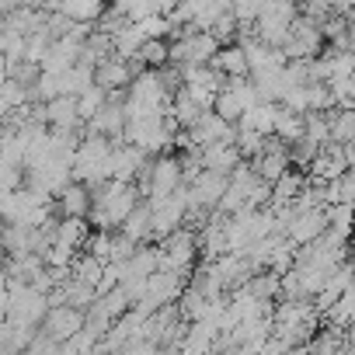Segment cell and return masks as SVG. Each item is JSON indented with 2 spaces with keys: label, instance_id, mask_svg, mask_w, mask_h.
Masks as SVG:
<instances>
[{
  "label": "cell",
  "instance_id": "277c9868",
  "mask_svg": "<svg viewBox=\"0 0 355 355\" xmlns=\"http://www.w3.org/2000/svg\"><path fill=\"white\" fill-rule=\"evenodd\" d=\"M122 125H125V112H122V105H115V101H105V105L84 122L87 132H98V136H108V139H122Z\"/></svg>",
  "mask_w": 355,
  "mask_h": 355
},
{
  "label": "cell",
  "instance_id": "ffe728a7",
  "mask_svg": "<svg viewBox=\"0 0 355 355\" xmlns=\"http://www.w3.org/2000/svg\"><path fill=\"white\" fill-rule=\"evenodd\" d=\"M296 4H300V0H296Z\"/></svg>",
  "mask_w": 355,
  "mask_h": 355
},
{
  "label": "cell",
  "instance_id": "4fadbf2b",
  "mask_svg": "<svg viewBox=\"0 0 355 355\" xmlns=\"http://www.w3.org/2000/svg\"><path fill=\"white\" fill-rule=\"evenodd\" d=\"M272 136L282 139V143H296L303 136V115L286 108V105H275V122H272Z\"/></svg>",
  "mask_w": 355,
  "mask_h": 355
},
{
  "label": "cell",
  "instance_id": "3957f363",
  "mask_svg": "<svg viewBox=\"0 0 355 355\" xmlns=\"http://www.w3.org/2000/svg\"><path fill=\"white\" fill-rule=\"evenodd\" d=\"M324 227H327V213H324V206H313V209H296L282 237H286L289 244H306V241H313Z\"/></svg>",
  "mask_w": 355,
  "mask_h": 355
},
{
  "label": "cell",
  "instance_id": "9c48e42d",
  "mask_svg": "<svg viewBox=\"0 0 355 355\" xmlns=\"http://www.w3.org/2000/svg\"><path fill=\"white\" fill-rule=\"evenodd\" d=\"M56 206H60V213H67V216H87V209H91V192H87V185L70 178V182L56 192Z\"/></svg>",
  "mask_w": 355,
  "mask_h": 355
},
{
  "label": "cell",
  "instance_id": "ac0fdd59",
  "mask_svg": "<svg viewBox=\"0 0 355 355\" xmlns=\"http://www.w3.org/2000/svg\"><path fill=\"white\" fill-rule=\"evenodd\" d=\"M136 25H139V32H143L146 39H167V35H171V21H167L160 11H153V15L139 18Z\"/></svg>",
  "mask_w": 355,
  "mask_h": 355
},
{
  "label": "cell",
  "instance_id": "7c38bea8",
  "mask_svg": "<svg viewBox=\"0 0 355 355\" xmlns=\"http://www.w3.org/2000/svg\"><path fill=\"white\" fill-rule=\"evenodd\" d=\"M115 230H122V234H125V237H132L136 244L150 241V202H146V199H139V202L125 213V220H122Z\"/></svg>",
  "mask_w": 355,
  "mask_h": 355
},
{
  "label": "cell",
  "instance_id": "6da1fadb",
  "mask_svg": "<svg viewBox=\"0 0 355 355\" xmlns=\"http://www.w3.org/2000/svg\"><path fill=\"white\" fill-rule=\"evenodd\" d=\"M80 324H84V310H77V306H70V303H49V310H46L42 320H39V327H42L46 334H53L56 341H67L70 334H77Z\"/></svg>",
  "mask_w": 355,
  "mask_h": 355
},
{
  "label": "cell",
  "instance_id": "ba28073f",
  "mask_svg": "<svg viewBox=\"0 0 355 355\" xmlns=\"http://www.w3.org/2000/svg\"><path fill=\"white\" fill-rule=\"evenodd\" d=\"M87 216H60L56 223H53V244H63V248H70V251H80V244H84V237H87Z\"/></svg>",
  "mask_w": 355,
  "mask_h": 355
},
{
  "label": "cell",
  "instance_id": "30bf717a",
  "mask_svg": "<svg viewBox=\"0 0 355 355\" xmlns=\"http://www.w3.org/2000/svg\"><path fill=\"white\" fill-rule=\"evenodd\" d=\"M303 182H306V174L300 171V167H286L279 178H272V202L268 206H282V202H293L296 196H300V189H303Z\"/></svg>",
  "mask_w": 355,
  "mask_h": 355
},
{
  "label": "cell",
  "instance_id": "8992f818",
  "mask_svg": "<svg viewBox=\"0 0 355 355\" xmlns=\"http://www.w3.org/2000/svg\"><path fill=\"white\" fill-rule=\"evenodd\" d=\"M213 70H220L223 77H244L248 73V56H244V46L241 42H223L213 60H209Z\"/></svg>",
  "mask_w": 355,
  "mask_h": 355
},
{
  "label": "cell",
  "instance_id": "5b68a950",
  "mask_svg": "<svg viewBox=\"0 0 355 355\" xmlns=\"http://www.w3.org/2000/svg\"><path fill=\"white\" fill-rule=\"evenodd\" d=\"M46 105V125L53 129H80V115H77V98L73 94H56Z\"/></svg>",
  "mask_w": 355,
  "mask_h": 355
},
{
  "label": "cell",
  "instance_id": "d6986e66",
  "mask_svg": "<svg viewBox=\"0 0 355 355\" xmlns=\"http://www.w3.org/2000/svg\"><path fill=\"white\" fill-rule=\"evenodd\" d=\"M227 11L234 15L237 25H251L258 15V0H227Z\"/></svg>",
  "mask_w": 355,
  "mask_h": 355
},
{
  "label": "cell",
  "instance_id": "9a60e30c",
  "mask_svg": "<svg viewBox=\"0 0 355 355\" xmlns=\"http://www.w3.org/2000/svg\"><path fill=\"white\" fill-rule=\"evenodd\" d=\"M132 60H139L146 70H153V67L167 63V39H143V46L136 49V56H132Z\"/></svg>",
  "mask_w": 355,
  "mask_h": 355
},
{
  "label": "cell",
  "instance_id": "e0dca14e",
  "mask_svg": "<svg viewBox=\"0 0 355 355\" xmlns=\"http://www.w3.org/2000/svg\"><path fill=\"white\" fill-rule=\"evenodd\" d=\"M261 143H265V136L258 132V129H251V125H244V122H237V132H234V146H237V153L244 157V160H251L258 150H261Z\"/></svg>",
  "mask_w": 355,
  "mask_h": 355
},
{
  "label": "cell",
  "instance_id": "5bb4252c",
  "mask_svg": "<svg viewBox=\"0 0 355 355\" xmlns=\"http://www.w3.org/2000/svg\"><path fill=\"white\" fill-rule=\"evenodd\" d=\"M327 132H331L334 143H352L355 139V112H352V105L327 108Z\"/></svg>",
  "mask_w": 355,
  "mask_h": 355
},
{
  "label": "cell",
  "instance_id": "2e32d148",
  "mask_svg": "<svg viewBox=\"0 0 355 355\" xmlns=\"http://www.w3.org/2000/svg\"><path fill=\"white\" fill-rule=\"evenodd\" d=\"M77 98V115H80V125L105 105V87H98V84H87L80 94H73Z\"/></svg>",
  "mask_w": 355,
  "mask_h": 355
},
{
  "label": "cell",
  "instance_id": "8fae6325",
  "mask_svg": "<svg viewBox=\"0 0 355 355\" xmlns=\"http://www.w3.org/2000/svg\"><path fill=\"white\" fill-rule=\"evenodd\" d=\"M56 84H60V94H80L87 84H94V67L87 60H77L56 73Z\"/></svg>",
  "mask_w": 355,
  "mask_h": 355
},
{
  "label": "cell",
  "instance_id": "7a4b0ae2",
  "mask_svg": "<svg viewBox=\"0 0 355 355\" xmlns=\"http://www.w3.org/2000/svg\"><path fill=\"white\" fill-rule=\"evenodd\" d=\"M108 167H112V178L119 182H132L136 185V174L146 167V153L125 139H115L112 143V157H108Z\"/></svg>",
  "mask_w": 355,
  "mask_h": 355
},
{
  "label": "cell",
  "instance_id": "52a82bcc",
  "mask_svg": "<svg viewBox=\"0 0 355 355\" xmlns=\"http://www.w3.org/2000/svg\"><path fill=\"white\" fill-rule=\"evenodd\" d=\"M237 160H244V157L237 153L234 143H206V146H199V167H209V171H223V174H230Z\"/></svg>",
  "mask_w": 355,
  "mask_h": 355
}]
</instances>
